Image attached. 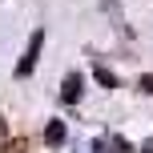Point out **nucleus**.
Here are the masks:
<instances>
[{
    "label": "nucleus",
    "mask_w": 153,
    "mask_h": 153,
    "mask_svg": "<svg viewBox=\"0 0 153 153\" xmlns=\"http://www.w3.org/2000/svg\"><path fill=\"white\" fill-rule=\"evenodd\" d=\"M40 48H45V28H32L28 45H24V56L16 61V76H28L32 69H36V61H40Z\"/></svg>",
    "instance_id": "f257e3e1"
},
{
    "label": "nucleus",
    "mask_w": 153,
    "mask_h": 153,
    "mask_svg": "<svg viewBox=\"0 0 153 153\" xmlns=\"http://www.w3.org/2000/svg\"><path fill=\"white\" fill-rule=\"evenodd\" d=\"M81 89H85V76L81 73H69L61 81V101H65V105H76V101H81Z\"/></svg>",
    "instance_id": "f03ea898"
},
{
    "label": "nucleus",
    "mask_w": 153,
    "mask_h": 153,
    "mask_svg": "<svg viewBox=\"0 0 153 153\" xmlns=\"http://www.w3.org/2000/svg\"><path fill=\"white\" fill-rule=\"evenodd\" d=\"M65 137H69V129H65V121H48V125H45V145H48V149L65 145Z\"/></svg>",
    "instance_id": "7ed1b4c3"
},
{
    "label": "nucleus",
    "mask_w": 153,
    "mask_h": 153,
    "mask_svg": "<svg viewBox=\"0 0 153 153\" xmlns=\"http://www.w3.org/2000/svg\"><path fill=\"white\" fill-rule=\"evenodd\" d=\"M93 76H97V81H101V85H105V89H117V76H113V73H109V69H105V65H97V69H93Z\"/></svg>",
    "instance_id": "20e7f679"
},
{
    "label": "nucleus",
    "mask_w": 153,
    "mask_h": 153,
    "mask_svg": "<svg viewBox=\"0 0 153 153\" xmlns=\"http://www.w3.org/2000/svg\"><path fill=\"white\" fill-rule=\"evenodd\" d=\"M137 89H141V93H153V73L141 76V81H137Z\"/></svg>",
    "instance_id": "39448f33"
},
{
    "label": "nucleus",
    "mask_w": 153,
    "mask_h": 153,
    "mask_svg": "<svg viewBox=\"0 0 153 153\" xmlns=\"http://www.w3.org/2000/svg\"><path fill=\"white\" fill-rule=\"evenodd\" d=\"M113 149H117V153H133V149H129V141H121V137H113Z\"/></svg>",
    "instance_id": "423d86ee"
},
{
    "label": "nucleus",
    "mask_w": 153,
    "mask_h": 153,
    "mask_svg": "<svg viewBox=\"0 0 153 153\" xmlns=\"http://www.w3.org/2000/svg\"><path fill=\"white\" fill-rule=\"evenodd\" d=\"M141 153H153V141H145V149H141Z\"/></svg>",
    "instance_id": "0eeeda50"
},
{
    "label": "nucleus",
    "mask_w": 153,
    "mask_h": 153,
    "mask_svg": "<svg viewBox=\"0 0 153 153\" xmlns=\"http://www.w3.org/2000/svg\"><path fill=\"white\" fill-rule=\"evenodd\" d=\"M0 137H4V129H0Z\"/></svg>",
    "instance_id": "6e6552de"
}]
</instances>
